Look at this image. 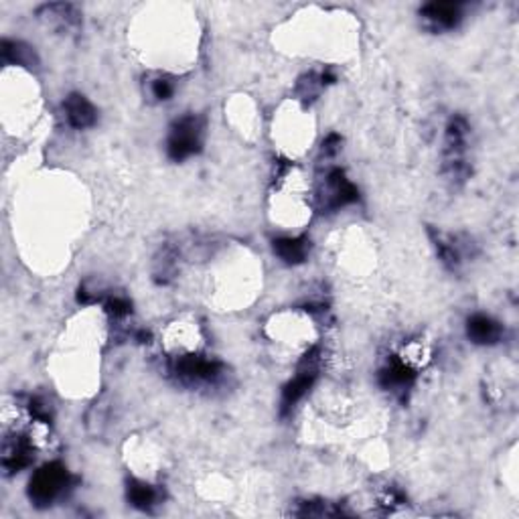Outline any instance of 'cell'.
<instances>
[{
    "label": "cell",
    "instance_id": "5b68a950",
    "mask_svg": "<svg viewBox=\"0 0 519 519\" xmlns=\"http://www.w3.org/2000/svg\"><path fill=\"white\" fill-rule=\"evenodd\" d=\"M318 369H321V350L313 347L301 359L299 367H296V375L284 385L283 400H280V414L283 416H288L292 412V408L309 394L310 388L318 380Z\"/></svg>",
    "mask_w": 519,
    "mask_h": 519
},
{
    "label": "cell",
    "instance_id": "ba28073f",
    "mask_svg": "<svg viewBox=\"0 0 519 519\" xmlns=\"http://www.w3.org/2000/svg\"><path fill=\"white\" fill-rule=\"evenodd\" d=\"M416 369L410 363H406L402 358H398V355L388 358V361L377 372V382H380L382 388L396 396H404L416 383Z\"/></svg>",
    "mask_w": 519,
    "mask_h": 519
},
{
    "label": "cell",
    "instance_id": "7402d4cb",
    "mask_svg": "<svg viewBox=\"0 0 519 519\" xmlns=\"http://www.w3.org/2000/svg\"><path fill=\"white\" fill-rule=\"evenodd\" d=\"M135 337H136L138 343H151V339H152V337H151V333L144 331V329L136 331V335H135Z\"/></svg>",
    "mask_w": 519,
    "mask_h": 519
},
{
    "label": "cell",
    "instance_id": "d6986e66",
    "mask_svg": "<svg viewBox=\"0 0 519 519\" xmlns=\"http://www.w3.org/2000/svg\"><path fill=\"white\" fill-rule=\"evenodd\" d=\"M102 302H103V310H106L112 318H116V321H122V318L132 315V302L128 296L110 294L106 296V299H102Z\"/></svg>",
    "mask_w": 519,
    "mask_h": 519
},
{
    "label": "cell",
    "instance_id": "30bf717a",
    "mask_svg": "<svg viewBox=\"0 0 519 519\" xmlns=\"http://www.w3.org/2000/svg\"><path fill=\"white\" fill-rule=\"evenodd\" d=\"M37 17H39L47 27H54L55 31L62 35L76 33L81 27V12L78 11L76 4L70 3L41 6V9L37 11Z\"/></svg>",
    "mask_w": 519,
    "mask_h": 519
},
{
    "label": "cell",
    "instance_id": "9c48e42d",
    "mask_svg": "<svg viewBox=\"0 0 519 519\" xmlns=\"http://www.w3.org/2000/svg\"><path fill=\"white\" fill-rule=\"evenodd\" d=\"M420 17L432 33H447L461 25L463 4L458 3H428L420 9Z\"/></svg>",
    "mask_w": 519,
    "mask_h": 519
},
{
    "label": "cell",
    "instance_id": "e0dca14e",
    "mask_svg": "<svg viewBox=\"0 0 519 519\" xmlns=\"http://www.w3.org/2000/svg\"><path fill=\"white\" fill-rule=\"evenodd\" d=\"M0 57H3L4 65H21V68H37L39 65V57L23 41L3 39L0 43Z\"/></svg>",
    "mask_w": 519,
    "mask_h": 519
},
{
    "label": "cell",
    "instance_id": "ac0fdd59",
    "mask_svg": "<svg viewBox=\"0 0 519 519\" xmlns=\"http://www.w3.org/2000/svg\"><path fill=\"white\" fill-rule=\"evenodd\" d=\"M299 517H339V515H351V511L343 509L337 503L329 501H302L299 507L292 511Z\"/></svg>",
    "mask_w": 519,
    "mask_h": 519
},
{
    "label": "cell",
    "instance_id": "5bb4252c",
    "mask_svg": "<svg viewBox=\"0 0 519 519\" xmlns=\"http://www.w3.org/2000/svg\"><path fill=\"white\" fill-rule=\"evenodd\" d=\"M126 499L132 507L140 511H152L162 501V491L159 487L146 483V481L132 477L126 483Z\"/></svg>",
    "mask_w": 519,
    "mask_h": 519
},
{
    "label": "cell",
    "instance_id": "7a4b0ae2",
    "mask_svg": "<svg viewBox=\"0 0 519 519\" xmlns=\"http://www.w3.org/2000/svg\"><path fill=\"white\" fill-rule=\"evenodd\" d=\"M73 485H76V477L70 473L68 466L59 461L47 463L41 469H37L31 481H29V499L37 507H49L57 499L68 495Z\"/></svg>",
    "mask_w": 519,
    "mask_h": 519
},
{
    "label": "cell",
    "instance_id": "277c9868",
    "mask_svg": "<svg viewBox=\"0 0 519 519\" xmlns=\"http://www.w3.org/2000/svg\"><path fill=\"white\" fill-rule=\"evenodd\" d=\"M205 136V122L202 116L187 114L175 120L170 126L169 138H167V154L170 161L183 162L193 154H197L203 146Z\"/></svg>",
    "mask_w": 519,
    "mask_h": 519
},
{
    "label": "cell",
    "instance_id": "8fae6325",
    "mask_svg": "<svg viewBox=\"0 0 519 519\" xmlns=\"http://www.w3.org/2000/svg\"><path fill=\"white\" fill-rule=\"evenodd\" d=\"M35 458V450L31 441L27 439L23 434H14L9 436L3 444V469L12 474V473H21L27 469L29 465L33 463Z\"/></svg>",
    "mask_w": 519,
    "mask_h": 519
},
{
    "label": "cell",
    "instance_id": "4fadbf2b",
    "mask_svg": "<svg viewBox=\"0 0 519 519\" xmlns=\"http://www.w3.org/2000/svg\"><path fill=\"white\" fill-rule=\"evenodd\" d=\"M63 112L68 118V124L76 130H86L98 122V112L94 103L81 94H70L63 102Z\"/></svg>",
    "mask_w": 519,
    "mask_h": 519
},
{
    "label": "cell",
    "instance_id": "2e32d148",
    "mask_svg": "<svg viewBox=\"0 0 519 519\" xmlns=\"http://www.w3.org/2000/svg\"><path fill=\"white\" fill-rule=\"evenodd\" d=\"M337 81V76H335V71L333 70H323V71H310L307 73L305 78H301L299 81V86H296V95L305 102V103H310V102H315L318 95H321L323 90H327L329 86H333Z\"/></svg>",
    "mask_w": 519,
    "mask_h": 519
},
{
    "label": "cell",
    "instance_id": "ffe728a7",
    "mask_svg": "<svg viewBox=\"0 0 519 519\" xmlns=\"http://www.w3.org/2000/svg\"><path fill=\"white\" fill-rule=\"evenodd\" d=\"M151 94L157 102H167L175 94V81L167 76H159L151 81Z\"/></svg>",
    "mask_w": 519,
    "mask_h": 519
},
{
    "label": "cell",
    "instance_id": "7c38bea8",
    "mask_svg": "<svg viewBox=\"0 0 519 519\" xmlns=\"http://www.w3.org/2000/svg\"><path fill=\"white\" fill-rule=\"evenodd\" d=\"M503 325L485 313H474L466 318V337L474 345H497L503 339Z\"/></svg>",
    "mask_w": 519,
    "mask_h": 519
},
{
    "label": "cell",
    "instance_id": "52a82bcc",
    "mask_svg": "<svg viewBox=\"0 0 519 519\" xmlns=\"http://www.w3.org/2000/svg\"><path fill=\"white\" fill-rule=\"evenodd\" d=\"M430 237H432L436 256H439V260L444 264V268H449L450 272L461 270L466 258L473 256L471 251L473 243L469 240H463L461 235L442 234L436 232V229H430Z\"/></svg>",
    "mask_w": 519,
    "mask_h": 519
},
{
    "label": "cell",
    "instance_id": "8992f818",
    "mask_svg": "<svg viewBox=\"0 0 519 519\" xmlns=\"http://www.w3.org/2000/svg\"><path fill=\"white\" fill-rule=\"evenodd\" d=\"M359 202V189L347 179L345 170L339 167H331L325 173V179L318 191V205L323 211H337L341 207H347Z\"/></svg>",
    "mask_w": 519,
    "mask_h": 519
},
{
    "label": "cell",
    "instance_id": "6da1fadb",
    "mask_svg": "<svg viewBox=\"0 0 519 519\" xmlns=\"http://www.w3.org/2000/svg\"><path fill=\"white\" fill-rule=\"evenodd\" d=\"M469 136L471 126L465 116H452L447 128H444V161L442 173L452 183H465L471 177V167L466 161V151H469Z\"/></svg>",
    "mask_w": 519,
    "mask_h": 519
},
{
    "label": "cell",
    "instance_id": "9a60e30c",
    "mask_svg": "<svg viewBox=\"0 0 519 519\" xmlns=\"http://www.w3.org/2000/svg\"><path fill=\"white\" fill-rule=\"evenodd\" d=\"M274 254H276L284 264L299 266L305 262L310 251V240L307 235L299 237H276L272 242Z\"/></svg>",
    "mask_w": 519,
    "mask_h": 519
},
{
    "label": "cell",
    "instance_id": "3957f363",
    "mask_svg": "<svg viewBox=\"0 0 519 519\" xmlns=\"http://www.w3.org/2000/svg\"><path fill=\"white\" fill-rule=\"evenodd\" d=\"M169 372L177 382L183 385H215L226 375V366L219 359L207 358V355L191 353L179 355L169 361Z\"/></svg>",
    "mask_w": 519,
    "mask_h": 519
},
{
    "label": "cell",
    "instance_id": "44dd1931",
    "mask_svg": "<svg viewBox=\"0 0 519 519\" xmlns=\"http://www.w3.org/2000/svg\"><path fill=\"white\" fill-rule=\"evenodd\" d=\"M341 143H343V138H341L339 135H335V132L325 138V143H323V154H325V157H333V154H337L341 151Z\"/></svg>",
    "mask_w": 519,
    "mask_h": 519
}]
</instances>
